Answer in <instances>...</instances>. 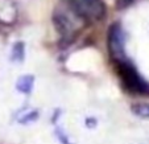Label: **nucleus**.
Returning <instances> with one entry per match:
<instances>
[{
	"instance_id": "7ed1b4c3",
	"label": "nucleus",
	"mask_w": 149,
	"mask_h": 144,
	"mask_svg": "<svg viewBox=\"0 0 149 144\" xmlns=\"http://www.w3.org/2000/svg\"><path fill=\"white\" fill-rule=\"evenodd\" d=\"M107 49H108L110 58L113 64H118L128 59L125 53V34H124L123 27L119 23H113L108 28Z\"/></svg>"
},
{
	"instance_id": "39448f33",
	"label": "nucleus",
	"mask_w": 149,
	"mask_h": 144,
	"mask_svg": "<svg viewBox=\"0 0 149 144\" xmlns=\"http://www.w3.org/2000/svg\"><path fill=\"white\" fill-rule=\"evenodd\" d=\"M132 113L143 119H149V103H137L132 106Z\"/></svg>"
},
{
	"instance_id": "f03ea898",
	"label": "nucleus",
	"mask_w": 149,
	"mask_h": 144,
	"mask_svg": "<svg viewBox=\"0 0 149 144\" xmlns=\"http://www.w3.org/2000/svg\"><path fill=\"white\" fill-rule=\"evenodd\" d=\"M71 11L81 20L96 23L106 16V4L103 0H68Z\"/></svg>"
},
{
	"instance_id": "423d86ee",
	"label": "nucleus",
	"mask_w": 149,
	"mask_h": 144,
	"mask_svg": "<svg viewBox=\"0 0 149 144\" xmlns=\"http://www.w3.org/2000/svg\"><path fill=\"white\" fill-rule=\"evenodd\" d=\"M24 44L23 43H16L12 48V61H16V62H20L24 59Z\"/></svg>"
},
{
	"instance_id": "f257e3e1",
	"label": "nucleus",
	"mask_w": 149,
	"mask_h": 144,
	"mask_svg": "<svg viewBox=\"0 0 149 144\" xmlns=\"http://www.w3.org/2000/svg\"><path fill=\"white\" fill-rule=\"evenodd\" d=\"M113 65L116 68L121 85L128 93L137 94V95H149V82L141 77V74L130 59L113 64Z\"/></svg>"
},
{
	"instance_id": "20e7f679",
	"label": "nucleus",
	"mask_w": 149,
	"mask_h": 144,
	"mask_svg": "<svg viewBox=\"0 0 149 144\" xmlns=\"http://www.w3.org/2000/svg\"><path fill=\"white\" fill-rule=\"evenodd\" d=\"M33 83H34V77L31 74H25V75H21L16 82V89L17 91L23 94H28L32 91L33 89Z\"/></svg>"
},
{
	"instance_id": "0eeeda50",
	"label": "nucleus",
	"mask_w": 149,
	"mask_h": 144,
	"mask_svg": "<svg viewBox=\"0 0 149 144\" xmlns=\"http://www.w3.org/2000/svg\"><path fill=\"white\" fill-rule=\"evenodd\" d=\"M133 1H135V0H115V4L119 9H123V8H125V7L131 6Z\"/></svg>"
}]
</instances>
